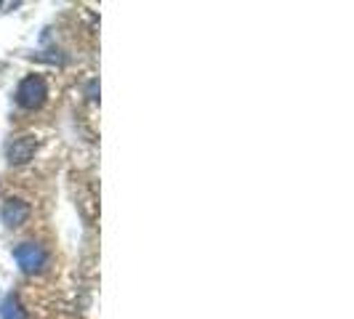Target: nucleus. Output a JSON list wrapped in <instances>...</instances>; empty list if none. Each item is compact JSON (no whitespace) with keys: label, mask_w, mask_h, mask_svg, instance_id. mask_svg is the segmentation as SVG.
Wrapping results in <instances>:
<instances>
[{"label":"nucleus","mask_w":354,"mask_h":319,"mask_svg":"<svg viewBox=\"0 0 354 319\" xmlns=\"http://www.w3.org/2000/svg\"><path fill=\"white\" fill-rule=\"evenodd\" d=\"M48 99V86L40 75H27L17 88V104L24 109H40Z\"/></svg>","instance_id":"f257e3e1"},{"label":"nucleus","mask_w":354,"mask_h":319,"mask_svg":"<svg viewBox=\"0 0 354 319\" xmlns=\"http://www.w3.org/2000/svg\"><path fill=\"white\" fill-rule=\"evenodd\" d=\"M14 258H17V264L21 266V271L32 274V271H40L43 264H46V250L40 248L37 242H21V245L14 250Z\"/></svg>","instance_id":"f03ea898"},{"label":"nucleus","mask_w":354,"mask_h":319,"mask_svg":"<svg viewBox=\"0 0 354 319\" xmlns=\"http://www.w3.org/2000/svg\"><path fill=\"white\" fill-rule=\"evenodd\" d=\"M35 149H37L35 136H17V139H11V142H8L6 155H8V162H11V165H24V162H30V160H32Z\"/></svg>","instance_id":"7ed1b4c3"},{"label":"nucleus","mask_w":354,"mask_h":319,"mask_svg":"<svg viewBox=\"0 0 354 319\" xmlns=\"http://www.w3.org/2000/svg\"><path fill=\"white\" fill-rule=\"evenodd\" d=\"M32 208L24 202V200H6L3 208H0V221L8 226V229H17L21 224H27Z\"/></svg>","instance_id":"20e7f679"},{"label":"nucleus","mask_w":354,"mask_h":319,"mask_svg":"<svg viewBox=\"0 0 354 319\" xmlns=\"http://www.w3.org/2000/svg\"><path fill=\"white\" fill-rule=\"evenodd\" d=\"M0 319H30L27 311L21 309L17 296H6L3 303H0Z\"/></svg>","instance_id":"39448f33"}]
</instances>
